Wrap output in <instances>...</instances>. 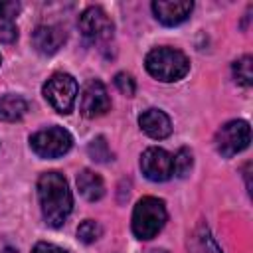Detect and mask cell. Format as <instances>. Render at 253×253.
I'll return each instance as SVG.
<instances>
[{
    "label": "cell",
    "mask_w": 253,
    "mask_h": 253,
    "mask_svg": "<svg viewBox=\"0 0 253 253\" xmlns=\"http://www.w3.org/2000/svg\"><path fill=\"white\" fill-rule=\"evenodd\" d=\"M38 198L45 223L51 227H61L73 208V198L67 180L59 172L42 174L38 180Z\"/></svg>",
    "instance_id": "cell-1"
},
{
    "label": "cell",
    "mask_w": 253,
    "mask_h": 253,
    "mask_svg": "<svg viewBox=\"0 0 253 253\" xmlns=\"http://www.w3.org/2000/svg\"><path fill=\"white\" fill-rule=\"evenodd\" d=\"M144 65L152 77L166 81V83L178 81L190 71L188 57L180 49H174V47H156L148 51Z\"/></svg>",
    "instance_id": "cell-2"
},
{
    "label": "cell",
    "mask_w": 253,
    "mask_h": 253,
    "mask_svg": "<svg viewBox=\"0 0 253 253\" xmlns=\"http://www.w3.org/2000/svg\"><path fill=\"white\" fill-rule=\"evenodd\" d=\"M166 223L164 202L152 196L138 200L132 211V233L138 239H152Z\"/></svg>",
    "instance_id": "cell-3"
},
{
    "label": "cell",
    "mask_w": 253,
    "mask_h": 253,
    "mask_svg": "<svg viewBox=\"0 0 253 253\" xmlns=\"http://www.w3.org/2000/svg\"><path fill=\"white\" fill-rule=\"evenodd\" d=\"M43 97L49 101V105L61 113H71L77 97V81L69 73H53L43 83Z\"/></svg>",
    "instance_id": "cell-4"
},
{
    "label": "cell",
    "mask_w": 253,
    "mask_h": 253,
    "mask_svg": "<svg viewBox=\"0 0 253 253\" xmlns=\"http://www.w3.org/2000/svg\"><path fill=\"white\" fill-rule=\"evenodd\" d=\"M71 134L61 126H49L43 130H38L30 138L32 150L42 158H57L63 156L71 148Z\"/></svg>",
    "instance_id": "cell-5"
},
{
    "label": "cell",
    "mask_w": 253,
    "mask_h": 253,
    "mask_svg": "<svg viewBox=\"0 0 253 253\" xmlns=\"http://www.w3.org/2000/svg\"><path fill=\"white\" fill-rule=\"evenodd\" d=\"M251 128L245 121H229L215 134V148L221 156L229 158L249 146Z\"/></svg>",
    "instance_id": "cell-6"
},
{
    "label": "cell",
    "mask_w": 253,
    "mask_h": 253,
    "mask_svg": "<svg viewBox=\"0 0 253 253\" xmlns=\"http://www.w3.org/2000/svg\"><path fill=\"white\" fill-rule=\"evenodd\" d=\"M79 32L87 42H107L113 38V22L99 6H89L79 16Z\"/></svg>",
    "instance_id": "cell-7"
},
{
    "label": "cell",
    "mask_w": 253,
    "mask_h": 253,
    "mask_svg": "<svg viewBox=\"0 0 253 253\" xmlns=\"http://www.w3.org/2000/svg\"><path fill=\"white\" fill-rule=\"evenodd\" d=\"M140 170L152 182H166L172 172V156L158 146H150L140 156Z\"/></svg>",
    "instance_id": "cell-8"
},
{
    "label": "cell",
    "mask_w": 253,
    "mask_h": 253,
    "mask_svg": "<svg viewBox=\"0 0 253 253\" xmlns=\"http://www.w3.org/2000/svg\"><path fill=\"white\" fill-rule=\"evenodd\" d=\"M109 109H111V99H109L107 87L101 81L91 79L81 93V105H79L81 115L87 119H95L105 115Z\"/></svg>",
    "instance_id": "cell-9"
},
{
    "label": "cell",
    "mask_w": 253,
    "mask_h": 253,
    "mask_svg": "<svg viewBox=\"0 0 253 253\" xmlns=\"http://www.w3.org/2000/svg\"><path fill=\"white\" fill-rule=\"evenodd\" d=\"M192 8H194V4L188 0H156V2H152V12H154L156 20H160L164 26L182 24L190 16Z\"/></svg>",
    "instance_id": "cell-10"
},
{
    "label": "cell",
    "mask_w": 253,
    "mask_h": 253,
    "mask_svg": "<svg viewBox=\"0 0 253 253\" xmlns=\"http://www.w3.org/2000/svg\"><path fill=\"white\" fill-rule=\"evenodd\" d=\"M63 42H65V30L61 26L43 24V26H38L32 34V45L36 47V51L43 55L55 53L63 45Z\"/></svg>",
    "instance_id": "cell-11"
},
{
    "label": "cell",
    "mask_w": 253,
    "mask_h": 253,
    "mask_svg": "<svg viewBox=\"0 0 253 253\" xmlns=\"http://www.w3.org/2000/svg\"><path fill=\"white\" fill-rule=\"evenodd\" d=\"M138 125H140V128L150 138H156V140L166 138L172 132V123H170L168 115L164 111H160V109H148V111H144L138 117Z\"/></svg>",
    "instance_id": "cell-12"
},
{
    "label": "cell",
    "mask_w": 253,
    "mask_h": 253,
    "mask_svg": "<svg viewBox=\"0 0 253 253\" xmlns=\"http://www.w3.org/2000/svg\"><path fill=\"white\" fill-rule=\"evenodd\" d=\"M77 188L81 192L83 198H87L89 202H95V200H101L103 194H105V184L101 180L99 174H95L93 170L85 168L77 174Z\"/></svg>",
    "instance_id": "cell-13"
},
{
    "label": "cell",
    "mask_w": 253,
    "mask_h": 253,
    "mask_svg": "<svg viewBox=\"0 0 253 253\" xmlns=\"http://www.w3.org/2000/svg\"><path fill=\"white\" fill-rule=\"evenodd\" d=\"M190 253H223L221 247L215 243L213 235L210 233L208 225H198L188 241Z\"/></svg>",
    "instance_id": "cell-14"
},
{
    "label": "cell",
    "mask_w": 253,
    "mask_h": 253,
    "mask_svg": "<svg viewBox=\"0 0 253 253\" xmlns=\"http://www.w3.org/2000/svg\"><path fill=\"white\" fill-rule=\"evenodd\" d=\"M28 103L20 95H2L0 97V119L2 121H18L26 115Z\"/></svg>",
    "instance_id": "cell-15"
},
{
    "label": "cell",
    "mask_w": 253,
    "mask_h": 253,
    "mask_svg": "<svg viewBox=\"0 0 253 253\" xmlns=\"http://www.w3.org/2000/svg\"><path fill=\"white\" fill-rule=\"evenodd\" d=\"M233 77L243 87H251V83H253V59H251V55H243L233 63Z\"/></svg>",
    "instance_id": "cell-16"
},
{
    "label": "cell",
    "mask_w": 253,
    "mask_h": 253,
    "mask_svg": "<svg viewBox=\"0 0 253 253\" xmlns=\"http://www.w3.org/2000/svg\"><path fill=\"white\" fill-rule=\"evenodd\" d=\"M192 152L188 148H180L176 152V156L172 158V172L178 176V178H184L188 176V172L192 170Z\"/></svg>",
    "instance_id": "cell-17"
},
{
    "label": "cell",
    "mask_w": 253,
    "mask_h": 253,
    "mask_svg": "<svg viewBox=\"0 0 253 253\" xmlns=\"http://www.w3.org/2000/svg\"><path fill=\"white\" fill-rule=\"evenodd\" d=\"M87 152H89V156H91L93 160H97V162H109V160L113 158V154H111V150H109V144H107V140H105L103 136L93 138V140L89 142V146H87Z\"/></svg>",
    "instance_id": "cell-18"
},
{
    "label": "cell",
    "mask_w": 253,
    "mask_h": 253,
    "mask_svg": "<svg viewBox=\"0 0 253 253\" xmlns=\"http://www.w3.org/2000/svg\"><path fill=\"white\" fill-rule=\"evenodd\" d=\"M101 233H103L101 225H99L97 221H93V219H85V221L77 227V237H79L83 243H93V241H97V239L101 237Z\"/></svg>",
    "instance_id": "cell-19"
},
{
    "label": "cell",
    "mask_w": 253,
    "mask_h": 253,
    "mask_svg": "<svg viewBox=\"0 0 253 253\" xmlns=\"http://www.w3.org/2000/svg\"><path fill=\"white\" fill-rule=\"evenodd\" d=\"M115 85H117V89H119L123 95H126V97H132L134 91H136V83H134L132 75H128V73H125V71H121V73L115 75Z\"/></svg>",
    "instance_id": "cell-20"
},
{
    "label": "cell",
    "mask_w": 253,
    "mask_h": 253,
    "mask_svg": "<svg viewBox=\"0 0 253 253\" xmlns=\"http://www.w3.org/2000/svg\"><path fill=\"white\" fill-rule=\"evenodd\" d=\"M20 12V4L18 2H0V18L4 22H12Z\"/></svg>",
    "instance_id": "cell-21"
},
{
    "label": "cell",
    "mask_w": 253,
    "mask_h": 253,
    "mask_svg": "<svg viewBox=\"0 0 253 253\" xmlns=\"http://www.w3.org/2000/svg\"><path fill=\"white\" fill-rule=\"evenodd\" d=\"M16 38H18V28L12 22H2L0 24V42L12 43Z\"/></svg>",
    "instance_id": "cell-22"
},
{
    "label": "cell",
    "mask_w": 253,
    "mask_h": 253,
    "mask_svg": "<svg viewBox=\"0 0 253 253\" xmlns=\"http://www.w3.org/2000/svg\"><path fill=\"white\" fill-rule=\"evenodd\" d=\"M32 253H67V251L61 249V247H57V245H53V243H43V241H40V243L34 245Z\"/></svg>",
    "instance_id": "cell-23"
},
{
    "label": "cell",
    "mask_w": 253,
    "mask_h": 253,
    "mask_svg": "<svg viewBox=\"0 0 253 253\" xmlns=\"http://www.w3.org/2000/svg\"><path fill=\"white\" fill-rule=\"evenodd\" d=\"M0 253H18V251H16L14 247H4V249H2Z\"/></svg>",
    "instance_id": "cell-24"
}]
</instances>
